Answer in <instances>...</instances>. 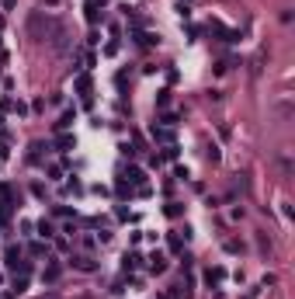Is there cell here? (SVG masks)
Instances as JSON below:
<instances>
[{"label": "cell", "mask_w": 295, "mask_h": 299, "mask_svg": "<svg viewBox=\"0 0 295 299\" xmlns=\"http://www.w3.org/2000/svg\"><path fill=\"white\" fill-rule=\"evenodd\" d=\"M4 265H7V268H14V272H28V265L21 261V247H18V244H11V247H7V257H4Z\"/></svg>", "instance_id": "obj_1"}, {"label": "cell", "mask_w": 295, "mask_h": 299, "mask_svg": "<svg viewBox=\"0 0 295 299\" xmlns=\"http://www.w3.org/2000/svg\"><path fill=\"white\" fill-rule=\"evenodd\" d=\"M69 261H73V268H77V272H94L97 268V261L87 257V254H77V257H69Z\"/></svg>", "instance_id": "obj_2"}, {"label": "cell", "mask_w": 295, "mask_h": 299, "mask_svg": "<svg viewBox=\"0 0 295 299\" xmlns=\"http://www.w3.org/2000/svg\"><path fill=\"white\" fill-rule=\"evenodd\" d=\"M73 122H77V111H73V108H66L63 115H59V122H56V129H59V132H66Z\"/></svg>", "instance_id": "obj_3"}, {"label": "cell", "mask_w": 295, "mask_h": 299, "mask_svg": "<svg viewBox=\"0 0 295 299\" xmlns=\"http://www.w3.org/2000/svg\"><path fill=\"white\" fill-rule=\"evenodd\" d=\"M153 139H160V143H167V146H174V129L170 125H153Z\"/></svg>", "instance_id": "obj_4"}, {"label": "cell", "mask_w": 295, "mask_h": 299, "mask_svg": "<svg viewBox=\"0 0 295 299\" xmlns=\"http://www.w3.org/2000/svg\"><path fill=\"white\" fill-rule=\"evenodd\" d=\"M163 268H167V257H163L160 250H153V254H150V272H153V275H160Z\"/></svg>", "instance_id": "obj_5"}, {"label": "cell", "mask_w": 295, "mask_h": 299, "mask_svg": "<svg viewBox=\"0 0 295 299\" xmlns=\"http://www.w3.org/2000/svg\"><path fill=\"white\" fill-rule=\"evenodd\" d=\"M223 278H226V268H208V272H205V282H208V285H219Z\"/></svg>", "instance_id": "obj_6"}, {"label": "cell", "mask_w": 295, "mask_h": 299, "mask_svg": "<svg viewBox=\"0 0 295 299\" xmlns=\"http://www.w3.org/2000/svg\"><path fill=\"white\" fill-rule=\"evenodd\" d=\"M77 91H80L84 104H91V77H80V80H77Z\"/></svg>", "instance_id": "obj_7"}, {"label": "cell", "mask_w": 295, "mask_h": 299, "mask_svg": "<svg viewBox=\"0 0 295 299\" xmlns=\"http://www.w3.org/2000/svg\"><path fill=\"white\" fill-rule=\"evenodd\" d=\"M24 289H28V272H18L14 275V296H21Z\"/></svg>", "instance_id": "obj_8"}, {"label": "cell", "mask_w": 295, "mask_h": 299, "mask_svg": "<svg viewBox=\"0 0 295 299\" xmlns=\"http://www.w3.org/2000/svg\"><path fill=\"white\" fill-rule=\"evenodd\" d=\"M73 143H77V139H73V136H69V132H63V136H59V139H56V146H59V150H63V153H66V150H73Z\"/></svg>", "instance_id": "obj_9"}, {"label": "cell", "mask_w": 295, "mask_h": 299, "mask_svg": "<svg viewBox=\"0 0 295 299\" xmlns=\"http://www.w3.org/2000/svg\"><path fill=\"white\" fill-rule=\"evenodd\" d=\"M129 181H132V184H142L146 177H142V171H139V167H132V171H129ZM142 188H146V184H142Z\"/></svg>", "instance_id": "obj_10"}, {"label": "cell", "mask_w": 295, "mask_h": 299, "mask_svg": "<svg viewBox=\"0 0 295 299\" xmlns=\"http://www.w3.org/2000/svg\"><path fill=\"white\" fill-rule=\"evenodd\" d=\"M39 233H42V237H52V233H56V230H52V223H49V219H42V223H39Z\"/></svg>", "instance_id": "obj_11"}, {"label": "cell", "mask_w": 295, "mask_h": 299, "mask_svg": "<svg viewBox=\"0 0 295 299\" xmlns=\"http://www.w3.org/2000/svg\"><path fill=\"white\" fill-rule=\"evenodd\" d=\"M101 14H97V4H94V0H91V4H87V21H97Z\"/></svg>", "instance_id": "obj_12"}, {"label": "cell", "mask_w": 295, "mask_h": 299, "mask_svg": "<svg viewBox=\"0 0 295 299\" xmlns=\"http://www.w3.org/2000/svg\"><path fill=\"white\" fill-rule=\"evenodd\" d=\"M226 250H229V254H240L243 244H240V240H226Z\"/></svg>", "instance_id": "obj_13"}, {"label": "cell", "mask_w": 295, "mask_h": 299, "mask_svg": "<svg viewBox=\"0 0 295 299\" xmlns=\"http://www.w3.org/2000/svg\"><path fill=\"white\" fill-rule=\"evenodd\" d=\"M42 278H45V282H56V278H59V268H56V265H52V268H49V272H45V275H42Z\"/></svg>", "instance_id": "obj_14"}]
</instances>
